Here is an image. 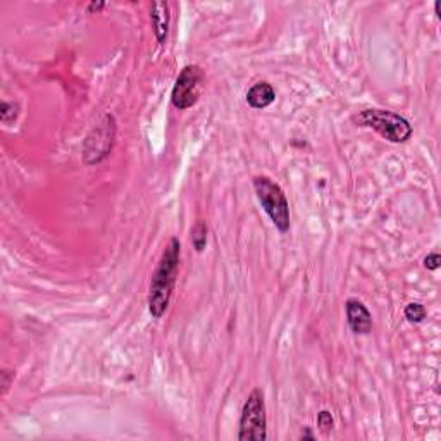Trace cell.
I'll return each instance as SVG.
<instances>
[{
	"label": "cell",
	"mask_w": 441,
	"mask_h": 441,
	"mask_svg": "<svg viewBox=\"0 0 441 441\" xmlns=\"http://www.w3.org/2000/svg\"><path fill=\"white\" fill-rule=\"evenodd\" d=\"M181 244L178 238H171L162 252L156 271L152 274L149 286V312L154 319H161L169 307L173 297L174 285H176L178 273H180Z\"/></svg>",
	"instance_id": "6da1fadb"
},
{
	"label": "cell",
	"mask_w": 441,
	"mask_h": 441,
	"mask_svg": "<svg viewBox=\"0 0 441 441\" xmlns=\"http://www.w3.org/2000/svg\"><path fill=\"white\" fill-rule=\"evenodd\" d=\"M353 121L357 126L374 130L384 140L391 143L407 142L414 133V128L407 119L388 109H365L357 114Z\"/></svg>",
	"instance_id": "7a4b0ae2"
},
{
	"label": "cell",
	"mask_w": 441,
	"mask_h": 441,
	"mask_svg": "<svg viewBox=\"0 0 441 441\" xmlns=\"http://www.w3.org/2000/svg\"><path fill=\"white\" fill-rule=\"evenodd\" d=\"M253 190L259 198L262 209L276 226L280 233H286L290 229V204L286 195L277 183H274L268 176L253 178Z\"/></svg>",
	"instance_id": "3957f363"
},
{
	"label": "cell",
	"mask_w": 441,
	"mask_h": 441,
	"mask_svg": "<svg viewBox=\"0 0 441 441\" xmlns=\"http://www.w3.org/2000/svg\"><path fill=\"white\" fill-rule=\"evenodd\" d=\"M240 441H264L268 440V416L262 389L256 388L245 400L240 416Z\"/></svg>",
	"instance_id": "277c9868"
},
{
	"label": "cell",
	"mask_w": 441,
	"mask_h": 441,
	"mask_svg": "<svg viewBox=\"0 0 441 441\" xmlns=\"http://www.w3.org/2000/svg\"><path fill=\"white\" fill-rule=\"evenodd\" d=\"M116 140V119L113 114H104L102 121L86 134L83 143V162L88 166L98 164L109 156Z\"/></svg>",
	"instance_id": "5b68a950"
},
{
	"label": "cell",
	"mask_w": 441,
	"mask_h": 441,
	"mask_svg": "<svg viewBox=\"0 0 441 441\" xmlns=\"http://www.w3.org/2000/svg\"><path fill=\"white\" fill-rule=\"evenodd\" d=\"M202 79H204V71L198 66L190 64L183 67L171 93V102L176 109L185 110L197 104L200 97Z\"/></svg>",
	"instance_id": "8992f818"
},
{
	"label": "cell",
	"mask_w": 441,
	"mask_h": 441,
	"mask_svg": "<svg viewBox=\"0 0 441 441\" xmlns=\"http://www.w3.org/2000/svg\"><path fill=\"white\" fill-rule=\"evenodd\" d=\"M347 309V323L355 335H367L372 329V316L369 309L360 300L348 299L345 304Z\"/></svg>",
	"instance_id": "52a82bcc"
},
{
	"label": "cell",
	"mask_w": 441,
	"mask_h": 441,
	"mask_svg": "<svg viewBox=\"0 0 441 441\" xmlns=\"http://www.w3.org/2000/svg\"><path fill=\"white\" fill-rule=\"evenodd\" d=\"M150 19H152L154 33L157 42L164 45L169 31V4L168 2H154L150 7Z\"/></svg>",
	"instance_id": "ba28073f"
},
{
	"label": "cell",
	"mask_w": 441,
	"mask_h": 441,
	"mask_svg": "<svg viewBox=\"0 0 441 441\" xmlns=\"http://www.w3.org/2000/svg\"><path fill=\"white\" fill-rule=\"evenodd\" d=\"M276 101V91L268 81H259L247 91V104L252 109H265Z\"/></svg>",
	"instance_id": "9c48e42d"
},
{
	"label": "cell",
	"mask_w": 441,
	"mask_h": 441,
	"mask_svg": "<svg viewBox=\"0 0 441 441\" xmlns=\"http://www.w3.org/2000/svg\"><path fill=\"white\" fill-rule=\"evenodd\" d=\"M207 236L209 228L205 221H197V224L192 228V233H190V240H192L193 248L197 252H204V248L207 247Z\"/></svg>",
	"instance_id": "30bf717a"
},
{
	"label": "cell",
	"mask_w": 441,
	"mask_h": 441,
	"mask_svg": "<svg viewBox=\"0 0 441 441\" xmlns=\"http://www.w3.org/2000/svg\"><path fill=\"white\" fill-rule=\"evenodd\" d=\"M403 314H405V317H407L408 323L419 324V323H423L424 319H426L428 311H426V307H424L423 304H417V302H412V304H408L407 307H405Z\"/></svg>",
	"instance_id": "8fae6325"
},
{
	"label": "cell",
	"mask_w": 441,
	"mask_h": 441,
	"mask_svg": "<svg viewBox=\"0 0 441 441\" xmlns=\"http://www.w3.org/2000/svg\"><path fill=\"white\" fill-rule=\"evenodd\" d=\"M19 114V105L16 102H7L2 101L0 104V119H2L4 125H11V122L16 121Z\"/></svg>",
	"instance_id": "7c38bea8"
},
{
	"label": "cell",
	"mask_w": 441,
	"mask_h": 441,
	"mask_svg": "<svg viewBox=\"0 0 441 441\" xmlns=\"http://www.w3.org/2000/svg\"><path fill=\"white\" fill-rule=\"evenodd\" d=\"M317 426H319L323 435H329V433H331V429L335 428V420H333L331 412L321 411L319 416H317Z\"/></svg>",
	"instance_id": "4fadbf2b"
},
{
	"label": "cell",
	"mask_w": 441,
	"mask_h": 441,
	"mask_svg": "<svg viewBox=\"0 0 441 441\" xmlns=\"http://www.w3.org/2000/svg\"><path fill=\"white\" fill-rule=\"evenodd\" d=\"M440 265H441V256L438 252L429 253L426 259H424V268H426L428 271H436V269H440Z\"/></svg>",
	"instance_id": "5bb4252c"
},
{
	"label": "cell",
	"mask_w": 441,
	"mask_h": 441,
	"mask_svg": "<svg viewBox=\"0 0 441 441\" xmlns=\"http://www.w3.org/2000/svg\"><path fill=\"white\" fill-rule=\"evenodd\" d=\"M0 379H2V395H6L7 389H9L11 383H13V379H14V372L4 369V371L0 372Z\"/></svg>",
	"instance_id": "9a60e30c"
},
{
	"label": "cell",
	"mask_w": 441,
	"mask_h": 441,
	"mask_svg": "<svg viewBox=\"0 0 441 441\" xmlns=\"http://www.w3.org/2000/svg\"><path fill=\"white\" fill-rule=\"evenodd\" d=\"M300 440H314V435L311 433V428H305V433H302Z\"/></svg>",
	"instance_id": "2e32d148"
},
{
	"label": "cell",
	"mask_w": 441,
	"mask_h": 441,
	"mask_svg": "<svg viewBox=\"0 0 441 441\" xmlns=\"http://www.w3.org/2000/svg\"><path fill=\"white\" fill-rule=\"evenodd\" d=\"M105 7V4H90L88 6V11H101V9H104Z\"/></svg>",
	"instance_id": "e0dca14e"
}]
</instances>
